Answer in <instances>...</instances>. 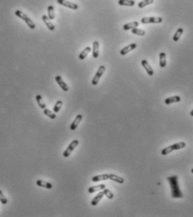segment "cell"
I'll return each mask as SVG.
<instances>
[{
    "label": "cell",
    "instance_id": "obj_1",
    "mask_svg": "<svg viewBox=\"0 0 193 217\" xmlns=\"http://www.w3.org/2000/svg\"><path fill=\"white\" fill-rule=\"evenodd\" d=\"M167 180L169 181V184L171 189V197L174 199H179L183 197L182 190H180L179 187V182H178V177L177 175H172L167 178Z\"/></svg>",
    "mask_w": 193,
    "mask_h": 217
},
{
    "label": "cell",
    "instance_id": "obj_4",
    "mask_svg": "<svg viewBox=\"0 0 193 217\" xmlns=\"http://www.w3.org/2000/svg\"><path fill=\"white\" fill-rule=\"evenodd\" d=\"M105 71H106V67H105L104 65H101V66H99L98 70V71L96 72L95 76H94V77L93 78V80H92V84H93V86L98 85V83L99 82L100 78H101L102 76L103 75V73L105 72Z\"/></svg>",
    "mask_w": 193,
    "mask_h": 217
},
{
    "label": "cell",
    "instance_id": "obj_20",
    "mask_svg": "<svg viewBox=\"0 0 193 217\" xmlns=\"http://www.w3.org/2000/svg\"><path fill=\"white\" fill-rule=\"evenodd\" d=\"M139 24L138 22H132V23H128L123 25V29L124 30H129V29H135L137 28Z\"/></svg>",
    "mask_w": 193,
    "mask_h": 217
},
{
    "label": "cell",
    "instance_id": "obj_10",
    "mask_svg": "<svg viewBox=\"0 0 193 217\" xmlns=\"http://www.w3.org/2000/svg\"><path fill=\"white\" fill-rule=\"evenodd\" d=\"M82 120H83V115H81V114L77 115L76 118L74 119V121L72 122V123L71 124V126H70V129L72 131L75 130L77 127H78V125H79V123L81 122Z\"/></svg>",
    "mask_w": 193,
    "mask_h": 217
},
{
    "label": "cell",
    "instance_id": "obj_27",
    "mask_svg": "<svg viewBox=\"0 0 193 217\" xmlns=\"http://www.w3.org/2000/svg\"><path fill=\"white\" fill-rule=\"evenodd\" d=\"M153 3H154V0H143V1H141V2L138 4V8L142 9V8H144V7H146V6L153 4Z\"/></svg>",
    "mask_w": 193,
    "mask_h": 217
},
{
    "label": "cell",
    "instance_id": "obj_9",
    "mask_svg": "<svg viewBox=\"0 0 193 217\" xmlns=\"http://www.w3.org/2000/svg\"><path fill=\"white\" fill-rule=\"evenodd\" d=\"M136 47H137V44L135 43L130 44H128V46L124 47V48H123V49L120 50V54H121V55H125V54H127L128 52H130V51L133 50Z\"/></svg>",
    "mask_w": 193,
    "mask_h": 217
},
{
    "label": "cell",
    "instance_id": "obj_23",
    "mask_svg": "<svg viewBox=\"0 0 193 217\" xmlns=\"http://www.w3.org/2000/svg\"><path fill=\"white\" fill-rule=\"evenodd\" d=\"M118 4L121 6H133L135 4V1L133 0H118Z\"/></svg>",
    "mask_w": 193,
    "mask_h": 217
},
{
    "label": "cell",
    "instance_id": "obj_25",
    "mask_svg": "<svg viewBox=\"0 0 193 217\" xmlns=\"http://www.w3.org/2000/svg\"><path fill=\"white\" fill-rule=\"evenodd\" d=\"M35 98H36V102H37V103H38L39 107L40 108L42 109L46 108V105H45V103L43 102V98H42V97H41L40 95H37V96L35 97Z\"/></svg>",
    "mask_w": 193,
    "mask_h": 217
},
{
    "label": "cell",
    "instance_id": "obj_18",
    "mask_svg": "<svg viewBox=\"0 0 193 217\" xmlns=\"http://www.w3.org/2000/svg\"><path fill=\"white\" fill-rule=\"evenodd\" d=\"M109 179L114 181V182H117L118 184H123L124 183V179L123 177H120L118 175H116V174H109Z\"/></svg>",
    "mask_w": 193,
    "mask_h": 217
},
{
    "label": "cell",
    "instance_id": "obj_17",
    "mask_svg": "<svg viewBox=\"0 0 193 217\" xmlns=\"http://www.w3.org/2000/svg\"><path fill=\"white\" fill-rule=\"evenodd\" d=\"M106 179H109V174H104L96 175V176L92 178V181L93 182H99L101 180H106Z\"/></svg>",
    "mask_w": 193,
    "mask_h": 217
},
{
    "label": "cell",
    "instance_id": "obj_16",
    "mask_svg": "<svg viewBox=\"0 0 193 217\" xmlns=\"http://www.w3.org/2000/svg\"><path fill=\"white\" fill-rule=\"evenodd\" d=\"M36 185L39 186V187H43V188L48 189V190L52 189V187H53V185H51V183H50V182H45V181L40 180V179H38L36 181Z\"/></svg>",
    "mask_w": 193,
    "mask_h": 217
},
{
    "label": "cell",
    "instance_id": "obj_29",
    "mask_svg": "<svg viewBox=\"0 0 193 217\" xmlns=\"http://www.w3.org/2000/svg\"><path fill=\"white\" fill-rule=\"evenodd\" d=\"M62 105H63V102H62V101H61V100H59L58 102H56V103H55V105L54 106V108H53V111H54L55 113H57V112H60Z\"/></svg>",
    "mask_w": 193,
    "mask_h": 217
},
{
    "label": "cell",
    "instance_id": "obj_22",
    "mask_svg": "<svg viewBox=\"0 0 193 217\" xmlns=\"http://www.w3.org/2000/svg\"><path fill=\"white\" fill-rule=\"evenodd\" d=\"M160 65L161 68H165L166 65V54L164 52L160 53Z\"/></svg>",
    "mask_w": 193,
    "mask_h": 217
},
{
    "label": "cell",
    "instance_id": "obj_24",
    "mask_svg": "<svg viewBox=\"0 0 193 217\" xmlns=\"http://www.w3.org/2000/svg\"><path fill=\"white\" fill-rule=\"evenodd\" d=\"M184 32V29H182V28H179L178 29L176 30V34H174V36H173V40L175 41V42H177L180 38H181V36H182V34H183Z\"/></svg>",
    "mask_w": 193,
    "mask_h": 217
},
{
    "label": "cell",
    "instance_id": "obj_7",
    "mask_svg": "<svg viewBox=\"0 0 193 217\" xmlns=\"http://www.w3.org/2000/svg\"><path fill=\"white\" fill-rule=\"evenodd\" d=\"M57 3L59 4H61V5L65 6L66 8H69V9H73V10H77V9H78V8H79L77 4H74V3L66 1V0H57Z\"/></svg>",
    "mask_w": 193,
    "mask_h": 217
},
{
    "label": "cell",
    "instance_id": "obj_32",
    "mask_svg": "<svg viewBox=\"0 0 193 217\" xmlns=\"http://www.w3.org/2000/svg\"><path fill=\"white\" fill-rule=\"evenodd\" d=\"M0 202L3 204V205H6L8 203V200L6 199V197L4 196L3 192L0 190Z\"/></svg>",
    "mask_w": 193,
    "mask_h": 217
},
{
    "label": "cell",
    "instance_id": "obj_31",
    "mask_svg": "<svg viewBox=\"0 0 193 217\" xmlns=\"http://www.w3.org/2000/svg\"><path fill=\"white\" fill-rule=\"evenodd\" d=\"M103 193H104V196L108 198V199H110L112 200L113 198V194L112 193V191H110L109 190H108V189H106L105 188L104 190H103Z\"/></svg>",
    "mask_w": 193,
    "mask_h": 217
},
{
    "label": "cell",
    "instance_id": "obj_2",
    "mask_svg": "<svg viewBox=\"0 0 193 217\" xmlns=\"http://www.w3.org/2000/svg\"><path fill=\"white\" fill-rule=\"evenodd\" d=\"M186 147V143L185 142H179V143H176L175 144H172L171 146H168L165 148L162 151H161V154L166 156V155H168L169 153H171V152L175 151V150H180L182 148H184Z\"/></svg>",
    "mask_w": 193,
    "mask_h": 217
},
{
    "label": "cell",
    "instance_id": "obj_3",
    "mask_svg": "<svg viewBox=\"0 0 193 217\" xmlns=\"http://www.w3.org/2000/svg\"><path fill=\"white\" fill-rule=\"evenodd\" d=\"M15 15H16L17 17H19V18H20L21 19H23L24 21L25 22L26 24L29 26V29H35V24H34V23L31 20V19H29V18L28 17L27 14H24L22 11L16 10L15 11Z\"/></svg>",
    "mask_w": 193,
    "mask_h": 217
},
{
    "label": "cell",
    "instance_id": "obj_15",
    "mask_svg": "<svg viewBox=\"0 0 193 217\" xmlns=\"http://www.w3.org/2000/svg\"><path fill=\"white\" fill-rule=\"evenodd\" d=\"M104 196V193H103V191H100L99 193L97 195V196L94 197L93 199V201L91 202V204H92V206H97L98 203H99L101 200L103 199V197Z\"/></svg>",
    "mask_w": 193,
    "mask_h": 217
},
{
    "label": "cell",
    "instance_id": "obj_26",
    "mask_svg": "<svg viewBox=\"0 0 193 217\" xmlns=\"http://www.w3.org/2000/svg\"><path fill=\"white\" fill-rule=\"evenodd\" d=\"M55 9H54V7L52 5H50L48 7V18L50 19V20H53L55 19Z\"/></svg>",
    "mask_w": 193,
    "mask_h": 217
},
{
    "label": "cell",
    "instance_id": "obj_6",
    "mask_svg": "<svg viewBox=\"0 0 193 217\" xmlns=\"http://www.w3.org/2000/svg\"><path fill=\"white\" fill-rule=\"evenodd\" d=\"M163 19L160 17H145L141 19L142 24H160Z\"/></svg>",
    "mask_w": 193,
    "mask_h": 217
},
{
    "label": "cell",
    "instance_id": "obj_13",
    "mask_svg": "<svg viewBox=\"0 0 193 217\" xmlns=\"http://www.w3.org/2000/svg\"><path fill=\"white\" fill-rule=\"evenodd\" d=\"M93 56L95 59H97L99 56V42L98 41H94L93 44Z\"/></svg>",
    "mask_w": 193,
    "mask_h": 217
},
{
    "label": "cell",
    "instance_id": "obj_19",
    "mask_svg": "<svg viewBox=\"0 0 193 217\" xmlns=\"http://www.w3.org/2000/svg\"><path fill=\"white\" fill-rule=\"evenodd\" d=\"M106 188L105 185H95V186H92L88 189V193L90 194H93L94 192H97V191H99V190H103Z\"/></svg>",
    "mask_w": 193,
    "mask_h": 217
},
{
    "label": "cell",
    "instance_id": "obj_28",
    "mask_svg": "<svg viewBox=\"0 0 193 217\" xmlns=\"http://www.w3.org/2000/svg\"><path fill=\"white\" fill-rule=\"evenodd\" d=\"M44 115H46L48 117H50V119H55V117H56V115H55V113H54V112H52L50 110H49V109H44Z\"/></svg>",
    "mask_w": 193,
    "mask_h": 217
},
{
    "label": "cell",
    "instance_id": "obj_21",
    "mask_svg": "<svg viewBox=\"0 0 193 217\" xmlns=\"http://www.w3.org/2000/svg\"><path fill=\"white\" fill-rule=\"evenodd\" d=\"M91 50H92V48H91V47H89V46L86 47V48L83 50V52H81V54H79V59L81 60H84V59L88 56V54L91 52Z\"/></svg>",
    "mask_w": 193,
    "mask_h": 217
},
{
    "label": "cell",
    "instance_id": "obj_5",
    "mask_svg": "<svg viewBox=\"0 0 193 217\" xmlns=\"http://www.w3.org/2000/svg\"><path fill=\"white\" fill-rule=\"evenodd\" d=\"M78 144H79V141H78V140H77V139L73 140V141L70 143V145L67 147V148L64 151V153H63V157L64 158L69 157V156L71 155V153L73 152V150L78 146Z\"/></svg>",
    "mask_w": 193,
    "mask_h": 217
},
{
    "label": "cell",
    "instance_id": "obj_34",
    "mask_svg": "<svg viewBox=\"0 0 193 217\" xmlns=\"http://www.w3.org/2000/svg\"><path fill=\"white\" fill-rule=\"evenodd\" d=\"M192 173L193 174V168H192Z\"/></svg>",
    "mask_w": 193,
    "mask_h": 217
},
{
    "label": "cell",
    "instance_id": "obj_14",
    "mask_svg": "<svg viewBox=\"0 0 193 217\" xmlns=\"http://www.w3.org/2000/svg\"><path fill=\"white\" fill-rule=\"evenodd\" d=\"M181 100H182L181 97H179V96H173V97H171L166 98V100H165V103L166 105H170V104L175 103V102H181Z\"/></svg>",
    "mask_w": 193,
    "mask_h": 217
},
{
    "label": "cell",
    "instance_id": "obj_33",
    "mask_svg": "<svg viewBox=\"0 0 193 217\" xmlns=\"http://www.w3.org/2000/svg\"><path fill=\"white\" fill-rule=\"evenodd\" d=\"M190 115L192 116V117H193V109L192 110V112H191V113H190Z\"/></svg>",
    "mask_w": 193,
    "mask_h": 217
},
{
    "label": "cell",
    "instance_id": "obj_12",
    "mask_svg": "<svg viewBox=\"0 0 193 217\" xmlns=\"http://www.w3.org/2000/svg\"><path fill=\"white\" fill-rule=\"evenodd\" d=\"M42 20L44 21V24L46 25V27L48 28L50 30H51V31H53V30H55V25L51 23V21H50V19L48 18V16L47 15H45V14H44L43 16H42Z\"/></svg>",
    "mask_w": 193,
    "mask_h": 217
},
{
    "label": "cell",
    "instance_id": "obj_8",
    "mask_svg": "<svg viewBox=\"0 0 193 217\" xmlns=\"http://www.w3.org/2000/svg\"><path fill=\"white\" fill-rule=\"evenodd\" d=\"M55 82H57V84L60 86L61 89L64 91V92H68L69 91V87L66 85V83L61 78V76H55Z\"/></svg>",
    "mask_w": 193,
    "mask_h": 217
},
{
    "label": "cell",
    "instance_id": "obj_11",
    "mask_svg": "<svg viewBox=\"0 0 193 217\" xmlns=\"http://www.w3.org/2000/svg\"><path fill=\"white\" fill-rule=\"evenodd\" d=\"M141 65H142V66L145 69V71H146V72L148 73L149 76H152L154 75V71H153V69L151 68V66L149 65V64L148 63L147 60H142V61H141Z\"/></svg>",
    "mask_w": 193,
    "mask_h": 217
},
{
    "label": "cell",
    "instance_id": "obj_30",
    "mask_svg": "<svg viewBox=\"0 0 193 217\" xmlns=\"http://www.w3.org/2000/svg\"><path fill=\"white\" fill-rule=\"evenodd\" d=\"M132 33L133 34H136V35H139V36H143V35L145 34V31H144V30H143V29H137V28L133 29Z\"/></svg>",
    "mask_w": 193,
    "mask_h": 217
}]
</instances>
